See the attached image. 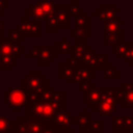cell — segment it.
<instances>
[{
    "instance_id": "cell-1",
    "label": "cell",
    "mask_w": 133,
    "mask_h": 133,
    "mask_svg": "<svg viewBox=\"0 0 133 133\" xmlns=\"http://www.w3.org/2000/svg\"><path fill=\"white\" fill-rule=\"evenodd\" d=\"M62 107L60 102L56 101H35V102H29L27 104L28 109V115L38 117V118H45L47 121H51L54 114L60 110Z\"/></svg>"
},
{
    "instance_id": "cell-2",
    "label": "cell",
    "mask_w": 133,
    "mask_h": 133,
    "mask_svg": "<svg viewBox=\"0 0 133 133\" xmlns=\"http://www.w3.org/2000/svg\"><path fill=\"white\" fill-rule=\"evenodd\" d=\"M47 119L30 115H20L14 133H42L47 127Z\"/></svg>"
},
{
    "instance_id": "cell-3",
    "label": "cell",
    "mask_w": 133,
    "mask_h": 133,
    "mask_svg": "<svg viewBox=\"0 0 133 133\" xmlns=\"http://www.w3.org/2000/svg\"><path fill=\"white\" fill-rule=\"evenodd\" d=\"M56 9L54 2H48V0H42L34 3L27 9L28 17H31L35 21H46L48 18L54 15Z\"/></svg>"
},
{
    "instance_id": "cell-4",
    "label": "cell",
    "mask_w": 133,
    "mask_h": 133,
    "mask_svg": "<svg viewBox=\"0 0 133 133\" xmlns=\"http://www.w3.org/2000/svg\"><path fill=\"white\" fill-rule=\"evenodd\" d=\"M117 99L113 94L112 88H107L101 99V101L94 107V110L104 116H110L116 110Z\"/></svg>"
},
{
    "instance_id": "cell-5",
    "label": "cell",
    "mask_w": 133,
    "mask_h": 133,
    "mask_svg": "<svg viewBox=\"0 0 133 133\" xmlns=\"http://www.w3.org/2000/svg\"><path fill=\"white\" fill-rule=\"evenodd\" d=\"M3 100L18 111L20 107L28 104V92L21 87H11L3 94Z\"/></svg>"
},
{
    "instance_id": "cell-6",
    "label": "cell",
    "mask_w": 133,
    "mask_h": 133,
    "mask_svg": "<svg viewBox=\"0 0 133 133\" xmlns=\"http://www.w3.org/2000/svg\"><path fill=\"white\" fill-rule=\"evenodd\" d=\"M47 87V79L41 73H29L23 79V88L29 92H39Z\"/></svg>"
},
{
    "instance_id": "cell-7",
    "label": "cell",
    "mask_w": 133,
    "mask_h": 133,
    "mask_svg": "<svg viewBox=\"0 0 133 133\" xmlns=\"http://www.w3.org/2000/svg\"><path fill=\"white\" fill-rule=\"evenodd\" d=\"M43 21H29L28 16H24L23 20L18 24V30L24 35V36H30V35H38L41 36L43 34Z\"/></svg>"
},
{
    "instance_id": "cell-8",
    "label": "cell",
    "mask_w": 133,
    "mask_h": 133,
    "mask_svg": "<svg viewBox=\"0 0 133 133\" xmlns=\"http://www.w3.org/2000/svg\"><path fill=\"white\" fill-rule=\"evenodd\" d=\"M72 117H73V115L71 114V112L69 110H66L64 106H62L60 108V110H58L54 114V116L52 117L51 126L54 129H56V130H66V129H70L71 126H73Z\"/></svg>"
},
{
    "instance_id": "cell-9",
    "label": "cell",
    "mask_w": 133,
    "mask_h": 133,
    "mask_svg": "<svg viewBox=\"0 0 133 133\" xmlns=\"http://www.w3.org/2000/svg\"><path fill=\"white\" fill-rule=\"evenodd\" d=\"M24 53V47L20 44H14L10 39L0 41V54L11 56L14 59H18L20 55Z\"/></svg>"
},
{
    "instance_id": "cell-10",
    "label": "cell",
    "mask_w": 133,
    "mask_h": 133,
    "mask_svg": "<svg viewBox=\"0 0 133 133\" xmlns=\"http://www.w3.org/2000/svg\"><path fill=\"white\" fill-rule=\"evenodd\" d=\"M57 56L56 51L52 49L51 45H39L36 62L38 64H50Z\"/></svg>"
},
{
    "instance_id": "cell-11",
    "label": "cell",
    "mask_w": 133,
    "mask_h": 133,
    "mask_svg": "<svg viewBox=\"0 0 133 133\" xmlns=\"http://www.w3.org/2000/svg\"><path fill=\"white\" fill-rule=\"evenodd\" d=\"M117 11L118 8L113 6V7H103L100 6L97 11L94 12L95 17H98V20L100 22H112V21H117Z\"/></svg>"
},
{
    "instance_id": "cell-12",
    "label": "cell",
    "mask_w": 133,
    "mask_h": 133,
    "mask_svg": "<svg viewBox=\"0 0 133 133\" xmlns=\"http://www.w3.org/2000/svg\"><path fill=\"white\" fill-rule=\"evenodd\" d=\"M95 70L90 68L89 65L83 64L82 66L75 70L74 78L72 80V83H81L85 81H89L95 77Z\"/></svg>"
},
{
    "instance_id": "cell-13",
    "label": "cell",
    "mask_w": 133,
    "mask_h": 133,
    "mask_svg": "<svg viewBox=\"0 0 133 133\" xmlns=\"http://www.w3.org/2000/svg\"><path fill=\"white\" fill-rule=\"evenodd\" d=\"M106 87H94L84 92V101L88 103L89 106L95 107L102 99Z\"/></svg>"
},
{
    "instance_id": "cell-14",
    "label": "cell",
    "mask_w": 133,
    "mask_h": 133,
    "mask_svg": "<svg viewBox=\"0 0 133 133\" xmlns=\"http://www.w3.org/2000/svg\"><path fill=\"white\" fill-rule=\"evenodd\" d=\"M133 115L113 116V130H132Z\"/></svg>"
},
{
    "instance_id": "cell-15",
    "label": "cell",
    "mask_w": 133,
    "mask_h": 133,
    "mask_svg": "<svg viewBox=\"0 0 133 133\" xmlns=\"http://www.w3.org/2000/svg\"><path fill=\"white\" fill-rule=\"evenodd\" d=\"M54 16L57 20L58 26H70L71 25V14L70 8L68 7H56Z\"/></svg>"
},
{
    "instance_id": "cell-16",
    "label": "cell",
    "mask_w": 133,
    "mask_h": 133,
    "mask_svg": "<svg viewBox=\"0 0 133 133\" xmlns=\"http://www.w3.org/2000/svg\"><path fill=\"white\" fill-rule=\"evenodd\" d=\"M123 39V31H106L103 30V45L109 46L114 45Z\"/></svg>"
},
{
    "instance_id": "cell-17",
    "label": "cell",
    "mask_w": 133,
    "mask_h": 133,
    "mask_svg": "<svg viewBox=\"0 0 133 133\" xmlns=\"http://www.w3.org/2000/svg\"><path fill=\"white\" fill-rule=\"evenodd\" d=\"M74 45L69 39H57L55 42V51L57 55H66L72 53Z\"/></svg>"
},
{
    "instance_id": "cell-18",
    "label": "cell",
    "mask_w": 133,
    "mask_h": 133,
    "mask_svg": "<svg viewBox=\"0 0 133 133\" xmlns=\"http://www.w3.org/2000/svg\"><path fill=\"white\" fill-rule=\"evenodd\" d=\"M122 88L124 90V99L122 101V105L124 107L133 106V83L124 82Z\"/></svg>"
},
{
    "instance_id": "cell-19",
    "label": "cell",
    "mask_w": 133,
    "mask_h": 133,
    "mask_svg": "<svg viewBox=\"0 0 133 133\" xmlns=\"http://www.w3.org/2000/svg\"><path fill=\"white\" fill-rule=\"evenodd\" d=\"M108 63H109V55L108 54H103V55L95 54L88 65L90 68H92L94 70H96V69H103Z\"/></svg>"
},
{
    "instance_id": "cell-20",
    "label": "cell",
    "mask_w": 133,
    "mask_h": 133,
    "mask_svg": "<svg viewBox=\"0 0 133 133\" xmlns=\"http://www.w3.org/2000/svg\"><path fill=\"white\" fill-rule=\"evenodd\" d=\"M89 112L86 110H81L78 115H74L72 117V124L73 126H79V127H84V126H89Z\"/></svg>"
},
{
    "instance_id": "cell-21",
    "label": "cell",
    "mask_w": 133,
    "mask_h": 133,
    "mask_svg": "<svg viewBox=\"0 0 133 133\" xmlns=\"http://www.w3.org/2000/svg\"><path fill=\"white\" fill-rule=\"evenodd\" d=\"M128 43L127 41L125 39H122L121 42L114 44L112 47H113V51L112 53L117 57V59H124L125 58V54H126V51H127V48H128Z\"/></svg>"
},
{
    "instance_id": "cell-22",
    "label": "cell",
    "mask_w": 133,
    "mask_h": 133,
    "mask_svg": "<svg viewBox=\"0 0 133 133\" xmlns=\"http://www.w3.org/2000/svg\"><path fill=\"white\" fill-rule=\"evenodd\" d=\"M75 70L71 66H69L65 62L60 64V78L64 79L65 82L68 83H72V80L74 78V74H75Z\"/></svg>"
},
{
    "instance_id": "cell-23",
    "label": "cell",
    "mask_w": 133,
    "mask_h": 133,
    "mask_svg": "<svg viewBox=\"0 0 133 133\" xmlns=\"http://www.w3.org/2000/svg\"><path fill=\"white\" fill-rule=\"evenodd\" d=\"M75 28L89 30V18L84 14V11H81L75 17Z\"/></svg>"
},
{
    "instance_id": "cell-24",
    "label": "cell",
    "mask_w": 133,
    "mask_h": 133,
    "mask_svg": "<svg viewBox=\"0 0 133 133\" xmlns=\"http://www.w3.org/2000/svg\"><path fill=\"white\" fill-rule=\"evenodd\" d=\"M89 49V46L86 45V44H75L74 47H73V51L71 53V57L73 58H76V59H79L81 60L83 55L85 54V52Z\"/></svg>"
},
{
    "instance_id": "cell-25",
    "label": "cell",
    "mask_w": 133,
    "mask_h": 133,
    "mask_svg": "<svg viewBox=\"0 0 133 133\" xmlns=\"http://www.w3.org/2000/svg\"><path fill=\"white\" fill-rule=\"evenodd\" d=\"M16 128L12 121H10L5 115H0V132H9L14 131Z\"/></svg>"
},
{
    "instance_id": "cell-26",
    "label": "cell",
    "mask_w": 133,
    "mask_h": 133,
    "mask_svg": "<svg viewBox=\"0 0 133 133\" xmlns=\"http://www.w3.org/2000/svg\"><path fill=\"white\" fill-rule=\"evenodd\" d=\"M118 77V70L115 69L113 66L112 63H108L107 66H105L104 69V73H103V78L104 79H116Z\"/></svg>"
},
{
    "instance_id": "cell-27",
    "label": "cell",
    "mask_w": 133,
    "mask_h": 133,
    "mask_svg": "<svg viewBox=\"0 0 133 133\" xmlns=\"http://www.w3.org/2000/svg\"><path fill=\"white\" fill-rule=\"evenodd\" d=\"M0 66L1 69H14L15 59L9 55L0 54Z\"/></svg>"
},
{
    "instance_id": "cell-28",
    "label": "cell",
    "mask_w": 133,
    "mask_h": 133,
    "mask_svg": "<svg viewBox=\"0 0 133 133\" xmlns=\"http://www.w3.org/2000/svg\"><path fill=\"white\" fill-rule=\"evenodd\" d=\"M122 25H123V22L122 21H112V22H106L104 23V27H103V30H106V31H118V30H122Z\"/></svg>"
},
{
    "instance_id": "cell-29",
    "label": "cell",
    "mask_w": 133,
    "mask_h": 133,
    "mask_svg": "<svg viewBox=\"0 0 133 133\" xmlns=\"http://www.w3.org/2000/svg\"><path fill=\"white\" fill-rule=\"evenodd\" d=\"M8 35H9V39L14 43V44H19V42H21L24 38V35L18 30H9L8 31Z\"/></svg>"
},
{
    "instance_id": "cell-30",
    "label": "cell",
    "mask_w": 133,
    "mask_h": 133,
    "mask_svg": "<svg viewBox=\"0 0 133 133\" xmlns=\"http://www.w3.org/2000/svg\"><path fill=\"white\" fill-rule=\"evenodd\" d=\"M89 129H91L94 133H100V131L104 129V123L102 121H99V119L90 121Z\"/></svg>"
},
{
    "instance_id": "cell-31",
    "label": "cell",
    "mask_w": 133,
    "mask_h": 133,
    "mask_svg": "<svg viewBox=\"0 0 133 133\" xmlns=\"http://www.w3.org/2000/svg\"><path fill=\"white\" fill-rule=\"evenodd\" d=\"M46 22H47V30L48 31H55L56 30L58 24H57V20H56L54 15L51 16L50 18H48L46 20Z\"/></svg>"
},
{
    "instance_id": "cell-32",
    "label": "cell",
    "mask_w": 133,
    "mask_h": 133,
    "mask_svg": "<svg viewBox=\"0 0 133 133\" xmlns=\"http://www.w3.org/2000/svg\"><path fill=\"white\" fill-rule=\"evenodd\" d=\"M69 8H70V14L73 17H76L77 15H79L82 11L80 9V3L79 2H71Z\"/></svg>"
},
{
    "instance_id": "cell-33",
    "label": "cell",
    "mask_w": 133,
    "mask_h": 133,
    "mask_svg": "<svg viewBox=\"0 0 133 133\" xmlns=\"http://www.w3.org/2000/svg\"><path fill=\"white\" fill-rule=\"evenodd\" d=\"M64 62H65L69 66H71V68H73V69H78V68H80V66L83 65V62H82L81 60L76 59V58H73V57L65 59Z\"/></svg>"
},
{
    "instance_id": "cell-34",
    "label": "cell",
    "mask_w": 133,
    "mask_h": 133,
    "mask_svg": "<svg viewBox=\"0 0 133 133\" xmlns=\"http://www.w3.org/2000/svg\"><path fill=\"white\" fill-rule=\"evenodd\" d=\"M94 55H95V51H94L92 49H88V50L85 52V54L83 55L82 59H81V61L83 62V64L88 65V64H89V62L91 61V59H92Z\"/></svg>"
},
{
    "instance_id": "cell-35",
    "label": "cell",
    "mask_w": 133,
    "mask_h": 133,
    "mask_svg": "<svg viewBox=\"0 0 133 133\" xmlns=\"http://www.w3.org/2000/svg\"><path fill=\"white\" fill-rule=\"evenodd\" d=\"M38 50H39V45H33L27 52V57L28 59H32V58H36L37 54H38Z\"/></svg>"
},
{
    "instance_id": "cell-36",
    "label": "cell",
    "mask_w": 133,
    "mask_h": 133,
    "mask_svg": "<svg viewBox=\"0 0 133 133\" xmlns=\"http://www.w3.org/2000/svg\"><path fill=\"white\" fill-rule=\"evenodd\" d=\"M125 59L127 60L128 64H133V46L128 45L126 54H125Z\"/></svg>"
},
{
    "instance_id": "cell-37",
    "label": "cell",
    "mask_w": 133,
    "mask_h": 133,
    "mask_svg": "<svg viewBox=\"0 0 133 133\" xmlns=\"http://www.w3.org/2000/svg\"><path fill=\"white\" fill-rule=\"evenodd\" d=\"M94 87H95V84H94L92 82H90V81L81 82L80 85H79L80 90L83 91V92H85V91H87V90H89V89H91V88H94Z\"/></svg>"
},
{
    "instance_id": "cell-38",
    "label": "cell",
    "mask_w": 133,
    "mask_h": 133,
    "mask_svg": "<svg viewBox=\"0 0 133 133\" xmlns=\"http://www.w3.org/2000/svg\"><path fill=\"white\" fill-rule=\"evenodd\" d=\"M112 90H113V94L116 97L117 101L122 102L123 99H124V90H123V88L122 87H114V88H112Z\"/></svg>"
},
{
    "instance_id": "cell-39",
    "label": "cell",
    "mask_w": 133,
    "mask_h": 133,
    "mask_svg": "<svg viewBox=\"0 0 133 133\" xmlns=\"http://www.w3.org/2000/svg\"><path fill=\"white\" fill-rule=\"evenodd\" d=\"M53 101L56 102H64L65 101V92H53V97H52Z\"/></svg>"
},
{
    "instance_id": "cell-40",
    "label": "cell",
    "mask_w": 133,
    "mask_h": 133,
    "mask_svg": "<svg viewBox=\"0 0 133 133\" xmlns=\"http://www.w3.org/2000/svg\"><path fill=\"white\" fill-rule=\"evenodd\" d=\"M42 133H57V130H56V129H54V128H53L51 125H50V126L48 125V126L45 128V130H44Z\"/></svg>"
},
{
    "instance_id": "cell-41",
    "label": "cell",
    "mask_w": 133,
    "mask_h": 133,
    "mask_svg": "<svg viewBox=\"0 0 133 133\" xmlns=\"http://www.w3.org/2000/svg\"><path fill=\"white\" fill-rule=\"evenodd\" d=\"M4 35V22L0 20V36Z\"/></svg>"
},
{
    "instance_id": "cell-42",
    "label": "cell",
    "mask_w": 133,
    "mask_h": 133,
    "mask_svg": "<svg viewBox=\"0 0 133 133\" xmlns=\"http://www.w3.org/2000/svg\"><path fill=\"white\" fill-rule=\"evenodd\" d=\"M80 133H89V126L80 127Z\"/></svg>"
},
{
    "instance_id": "cell-43",
    "label": "cell",
    "mask_w": 133,
    "mask_h": 133,
    "mask_svg": "<svg viewBox=\"0 0 133 133\" xmlns=\"http://www.w3.org/2000/svg\"><path fill=\"white\" fill-rule=\"evenodd\" d=\"M57 133H76L73 129H66V130H57Z\"/></svg>"
},
{
    "instance_id": "cell-44",
    "label": "cell",
    "mask_w": 133,
    "mask_h": 133,
    "mask_svg": "<svg viewBox=\"0 0 133 133\" xmlns=\"http://www.w3.org/2000/svg\"><path fill=\"white\" fill-rule=\"evenodd\" d=\"M0 5H3L4 7H8L9 6V3L6 2L5 0H0Z\"/></svg>"
},
{
    "instance_id": "cell-45",
    "label": "cell",
    "mask_w": 133,
    "mask_h": 133,
    "mask_svg": "<svg viewBox=\"0 0 133 133\" xmlns=\"http://www.w3.org/2000/svg\"><path fill=\"white\" fill-rule=\"evenodd\" d=\"M4 9H5V7L3 5H0V17L4 16Z\"/></svg>"
},
{
    "instance_id": "cell-46",
    "label": "cell",
    "mask_w": 133,
    "mask_h": 133,
    "mask_svg": "<svg viewBox=\"0 0 133 133\" xmlns=\"http://www.w3.org/2000/svg\"><path fill=\"white\" fill-rule=\"evenodd\" d=\"M131 41H132V46H133V34H132V36H131Z\"/></svg>"
},
{
    "instance_id": "cell-47",
    "label": "cell",
    "mask_w": 133,
    "mask_h": 133,
    "mask_svg": "<svg viewBox=\"0 0 133 133\" xmlns=\"http://www.w3.org/2000/svg\"><path fill=\"white\" fill-rule=\"evenodd\" d=\"M131 30H132V33H133V26H131Z\"/></svg>"
},
{
    "instance_id": "cell-48",
    "label": "cell",
    "mask_w": 133,
    "mask_h": 133,
    "mask_svg": "<svg viewBox=\"0 0 133 133\" xmlns=\"http://www.w3.org/2000/svg\"><path fill=\"white\" fill-rule=\"evenodd\" d=\"M0 133H9V132H0Z\"/></svg>"
},
{
    "instance_id": "cell-49",
    "label": "cell",
    "mask_w": 133,
    "mask_h": 133,
    "mask_svg": "<svg viewBox=\"0 0 133 133\" xmlns=\"http://www.w3.org/2000/svg\"><path fill=\"white\" fill-rule=\"evenodd\" d=\"M132 133H133V129H132Z\"/></svg>"
},
{
    "instance_id": "cell-50",
    "label": "cell",
    "mask_w": 133,
    "mask_h": 133,
    "mask_svg": "<svg viewBox=\"0 0 133 133\" xmlns=\"http://www.w3.org/2000/svg\"><path fill=\"white\" fill-rule=\"evenodd\" d=\"M0 70H1V66H0Z\"/></svg>"
}]
</instances>
